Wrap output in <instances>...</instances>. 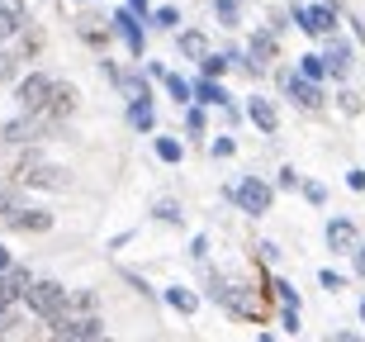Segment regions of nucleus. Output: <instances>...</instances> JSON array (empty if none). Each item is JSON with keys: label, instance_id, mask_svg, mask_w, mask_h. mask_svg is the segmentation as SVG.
Returning a JSON list of instances; mask_svg holds the SVG:
<instances>
[{"label": "nucleus", "instance_id": "obj_1", "mask_svg": "<svg viewBox=\"0 0 365 342\" xmlns=\"http://www.w3.org/2000/svg\"><path fill=\"white\" fill-rule=\"evenodd\" d=\"M14 181L29 186V191H67L71 171H67V166H57V162H48L43 152H24V157L14 162Z\"/></svg>", "mask_w": 365, "mask_h": 342}, {"label": "nucleus", "instance_id": "obj_2", "mask_svg": "<svg viewBox=\"0 0 365 342\" xmlns=\"http://www.w3.org/2000/svg\"><path fill=\"white\" fill-rule=\"evenodd\" d=\"M19 309H29L34 318H57L62 309H67V286L62 281H34V286L24 290V300H19Z\"/></svg>", "mask_w": 365, "mask_h": 342}, {"label": "nucleus", "instance_id": "obj_3", "mask_svg": "<svg viewBox=\"0 0 365 342\" xmlns=\"http://www.w3.org/2000/svg\"><path fill=\"white\" fill-rule=\"evenodd\" d=\"M228 200L242 209V214L261 219V214L275 205V186H266V181H257V176H242L237 186H228Z\"/></svg>", "mask_w": 365, "mask_h": 342}, {"label": "nucleus", "instance_id": "obj_4", "mask_svg": "<svg viewBox=\"0 0 365 342\" xmlns=\"http://www.w3.org/2000/svg\"><path fill=\"white\" fill-rule=\"evenodd\" d=\"M95 333H105L100 314H67L62 309L57 318H48V342H86Z\"/></svg>", "mask_w": 365, "mask_h": 342}, {"label": "nucleus", "instance_id": "obj_5", "mask_svg": "<svg viewBox=\"0 0 365 342\" xmlns=\"http://www.w3.org/2000/svg\"><path fill=\"white\" fill-rule=\"evenodd\" d=\"M53 81H57V76H48V71H29L24 81L14 86L19 114H43V105H48V96H53Z\"/></svg>", "mask_w": 365, "mask_h": 342}, {"label": "nucleus", "instance_id": "obj_6", "mask_svg": "<svg viewBox=\"0 0 365 342\" xmlns=\"http://www.w3.org/2000/svg\"><path fill=\"white\" fill-rule=\"evenodd\" d=\"M294 24L313 39H332L337 34V5H294Z\"/></svg>", "mask_w": 365, "mask_h": 342}, {"label": "nucleus", "instance_id": "obj_7", "mask_svg": "<svg viewBox=\"0 0 365 342\" xmlns=\"http://www.w3.org/2000/svg\"><path fill=\"white\" fill-rule=\"evenodd\" d=\"M53 129H57V124L38 119V114H19V119H10L5 129H0V138H5V143H14V148H29V143H43Z\"/></svg>", "mask_w": 365, "mask_h": 342}, {"label": "nucleus", "instance_id": "obj_8", "mask_svg": "<svg viewBox=\"0 0 365 342\" xmlns=\"http://www.w3.org/2000/svg\"><path fill=\"white\" fill-rule=\"evenodd\" d=\"M209 295H214L228 314H237V318H257V304L247 300V290L242 286H232V281H223V276H209Z\"/></svg>", "mask_w": 365, "mask_h": 342}, {"label": "nucleus", "instance_id": "obj_9", "mask_svg": "<svg viewBox=\"0 0 365 342\" xmlns=\"http://www.w3.org/2000/svg\"><path fill=\"white\" fill-rule=\"evenodd\" d=\"M76 105H81V96H76V86L71 81H53V96H48V105H43L38 119L48 124H62L67 114H76Z\"/></svg>", "mask_w": 365, "mask_h": 342}, {"label": "nucleus", "instance_id": "obj_10", "mask_svg": "<svg viewBox=\"0 0 365 342\" xmlns=\"http://www.w3.org/2000/svg\"><path fill=\"white\" fill-rule=\"evenodd\" d=\"M280 86H284V96L294 100L299 110H323V91L313 81H304V76H294V71H280Z\"/></svg>", "mask_w": 365, "mask_h": 342}, {"label": "nucleus", "instance_id": "obj_11", "mask_svg": "<svg viewBox=\"0 0 365 342\" xmlns=\"http://www.w3.org/2000/svg\"><path fill=\"white\" fill-rule=\"evenodd\" d=\"M109 29H114V34H123V43H128V53H133V57H143V53H148V34H143V24H138V14L114 10Z\"/></svg>", "mask_w": 365, "mask_h": 342}, {"label": "nucleus", "instance_id": "obj_12", "mask_svg": "<svg viewBox=\"0 0 365 342\" xmlns=\"http://www.w3.org/2000/svg\"><path fill=\"white\" fill-rule=\"evenodd\" d=\"M29 286H34V276H29V266H19V261H10V266L0 271V300L5 304H19Z\"/></svg>", "mask_w": 365, "mask_h": 342}, {"label": "nucleus", "instance_id": "obj_13", "mask_svg": "<svg viewBox=\"0 0 365 342\" xmlns=\"http://www.w3.org/2000/svg\"><path fill=\"white\" fill-rule=\"evenodd\" d=\"M5 228H19V233H48L53 228V214H48V209H29V205H19L10 214V223H5Z\"/></svg>", "mask_w": 365, "mask_h": 342}, {"label": "nucleus", "instance_id": "obj_14", "mask_svg": "<svg viewBox=\"0 0 365 342\" xmlns=\"http://www.w3.org/2000/svg\"><path fill=\"white\" fill-rule=\"evenodd\" d=\"M356 243H361V233H356V223L351 219H327V247L332 252H356Z\"/></svg>", "mask_w": 365, "mask_h": 342}, {"label": "nucleus", "instance_id": "obj_15", "mask_svg": "<svg viewBox=\"0 0 365 342\" xmlns=\"http://www.w3.org/2000/svg\"><path fill=\"white\" fill-rule=\"evenodd\" d=\"M247 57H252V62H247L252 71H261V67H271V62H275V34H271V29H257V34H252Z\"/></svg>", "mask_w": 365, "mask_h": 342}, {"label": "nucleus", "instance_id": "obj_16", "mask_svg": "<svg viewBox=\"0 0 365 342\" xmlns=\"http://www.w3.org/2000/svg\"><path fill=\"white\" fill-rule=\"evenodd\" d=\"M24 24H29L24 0H0V48H5V39H14Z\"/></svg>", "mask_w": 365, "mask_h": 342}, {"label": "nucleus", "instance_id": "obj_17", "mask_svg": "<svg viewBox=\"0 0 365 342\" xmlns=\"http://www.w3.org/2000/svg\"><path fill=\"white\" fill-rule=\"evenodd\" d=\"M190 100H200V105H218V110H228V91H223V81H190Z\"/></svg>", "mask_w": 365, "mask_h": 342}, {"label": "nucleus", "instance_id": "obj_18", "mask_svg": "<svg viewBox=\"0 0 365 342\" xmlns=\"http://www.w3.org/2000/svg\"><path fill=\"white\" fill-rule=\"evenodd\" d=\"M247 119L257 124L261 134H275V129H280V110H275L271 100H261V96H252V105H247Z\"/></svg>", "mask_w": 365, "mask_h": 342}, {"label": "nucleus", "instance_id": "obj_19", "mask_svg": "<svg viewBox=\"0 0 365 342\" xmlns=\"http://www.w3.org/2000/svg\"><path fill=\"white\" fill-rule=\"evenodd\" d=\"M323 57V71H332V76H346V57H351V48L341 39H327V53H318Z\"/></svg>", "mask_w": 365, "mask_h": 342}, {"label": "nucleus", "instance_id": "obj_20", "mask_svg": "<svg viewBox=\"0 0 365 342\" xmlns=\"http://www.w3.org/2000/svg\"><path fill=\"white\" fill-rule=\"evenodd\" d=\"M176 43H180V57H190V62H204L209 57V39H204L200 29H185Z\"/></svg>", "mask_w": 365, "mask_h": 342}, {"label": "nucleus", "instance_id": "obj_21", "mask_svg": "<svg viewBox=\"0 0 365 342\" xmlns=\"http://www.w3.org/2000/svg\"><path fill=\"white\" fill-rule=\"evenodd\" d=\"M114 86L123 91V100H128V105H152V86L143 81V76H119Z\"/></svg>", "mask_w": 365, "mask_h": 342}, {"label": "nucleus", "instance_id": "obj_22", "mask_svg": "<svg viewBox=\"0 0 365 342\" xmlns=\"http://www.w3.org/2000/svg\"><path fill=\"white\" fill-rule=\"evenodd\" d=\"M166 304H171L176 314H195V309H200V295L190 286H166Z\"/></svg>", "mask_w": 365, "mask_h": 342}, {"label": "nucleus", "instance_id": "obj_23", "mask_svg": "<svg viewBox=\"0 0 365 342\" xmlns=\"http://www.w3.org/2000/svg\"><path fill=\"white\" fill-rule=\"evenodd\" d=\"M76 34H81L91 48H105V43H109V24H100V19H91V14L76 19Z\"/></svg>", "mask_w": 365, "mask_h": 342}, {"label": "nucleus", "instance_id": "obj_24", "mask_svg": "<svg viewBox=\"0 0 365 342\" xmlns=\"http://www.w3.org/2000/svg\"><path fill=\"white\" fill-rule=\"evenodd\" d=\"M67 314H100L95 290H67Z\"/></svg>", "mask_w": 365, "mask_h": 342}, {"label": "nucleus", "instance_id": "obj_25", "mask_svg": "<svg viewBox=\"0 0 365 342\" xmlns=\"http://www.w3.org/2000/svg\"><path fill=\"white\" fill-rule=\"evenodd\" d=\"M232 62H228V53H209L200 62V71H204V81H223V71H228Z\"/></svg>", "mask_w": 365, "mask_h": 342}, {"label": "nucleus", "instance_id": "obj_26", "mask_svg": "<svg viewBox=\"0 0 365 342\" xmlns=\"http://www.w3.org/2000/svg\"><path fill=\"white\" fill-rule=\"evenodd\" d=\"M299 76L318 86V81L327 76V71H323V57H318V53H304V57H299Z\"/></svg>", "mask_w": 365, "mask_h": 342}, {"label": "nucleus", "instance_id": "obj_27", "mask_svg": "<svg viewBox=\"0 0 365 342\" xmlns=\"http://www.w3.org/2000/svg\"><path fill=\"white\" fill-rule=\"evenodd\" d=\"M157 157H162L166 166H176L180 157H185V143H180V138H157Z\"/></svg>", "mask_w": 365, "mask_h": 342}, {"label": "nucleus", "instance_id": "obj_28", "mask_svg": "<svg viewBox=\"0 0 365 342\" xmlns=\"http://www.w3.org/2000/svg\"><path fill=\"white\" fill-rule=\"evenodd\" d=\"M128 124H133V129H143V134H152L157 110H152V105H128Z\"/></svg>", "mask_w": 365, "mask_h": 342}, {"label": "nucleus", "instance_id": "obj_29", "mask_svg": "<svg viewBox=\"0 0 365 342\" xmlns=\"http://www.w3.org/2000/svg\"><path fill=\"white\" fill-rule=\"evenodd\" d=\"M162 81H166V91H171V100H176V105H190V81H185V76H176V71H166Z\"/></svg>", "mask_w": 365, "mask_h": 342}, {"label": "nucleus", "instance_id": "obj_30", "mask_svg": "<svg viewBox=\"0 0 365 342\" xmlns=\"http://www.w3.org/2000/svg\"><path fill=\"white\" fill-rule=\"evenodd\" d=\"M271 290H275V295H280V304H284V309H299V290L289 286L284 276H275V281H271Z\"/></svg>", "mask_w": 365, "mask_h": 342}, {"label": "nucleus", "instance_id": "obj_31", "mask_svg": "<svg viewBox=\"0 0 365 342\" xmlns=\"http://www.w3.org/2000/svg\"><path fill=\"white\" fill-rule=\"evenodd\" d=\"M152 214H157V219H162V223H180V219H185V214H180V205H176V200H157V209H152Z\"/></svg>", "mask_w": 365, "mask_h": 342}, {"label": "nucleus", "instance_id": "obj_32", "mask_svg": "<svg viewBox=\"0 0 365 342\" xmlns=\"http://www.w3.org/2000/svg\"><path fill=\"white\" fill-rule=\"evenodd\" d=\"M152 24H157V29H176L180 10H176V5H162V10H152Z\"/></svg>", "mask_w": 365, "mask_h": 342}, {"label": "nucleus", "instance_id": "obj_33", "mask_svg": "<svg viewBox=\"0 0 365 342\" xmlns=\"http://www.w3.org/2000/svg\"><path fill=\"white\" fill-rule=\"evenodd\" d=\"M14 323H19V304H5V300H0V338H5Z\"/></svg>", "mask_w": 365, "mask_h": 342}, {"label": "nucleus", "instance_id": "obj_34", "mask_svg": "<svg viewBox=\"0 0 365 342\" xmlns=\"http://www.w3.org/2000/svg\"><path fill=\"white\" fill-rule=\"evenodd\" d=\"M299 191H304V200H309V205H327V191L318 186V181H299Z\"/></svg>", "mask_w": 365, "mask_h": 342}, {"label": "nucleus", "instance_id": "obj_35", "mask_svg": "<svg viewBox=\"0 0 365 342\" xmlns=\"http://www.w3.org/2000/svg\"><path fill=\"white\" fill-rule=\"evenodd\" d=\"M14 76H19V57L0 48V81H14Z\"/></svg>", "mask_w": 365, "mask_h": 342}, {"label": "nucleus", "instance_id": "obj_36", "mask_svg": "<svg viewBox=\"0 0 365 342\" xmlns=\"http://www.w3.org/2000/svg\"><path fill=\"white\" fill-rule=\"evenodd\" d=\"M299 181H304V176H299L294 166H280V176H275V186H280V191H299Z\"/></svg>", "mask_w": 365, "mask_h": 342}, {"label": "nucleus", "instance_id": "obj_37", "mask_svg": "<svg viewBox=\"0 0 365 342\" xmlns=\"http://www.w3.org/2000/svg\"><path fill=\"white\" fill-rule=\"evenodd\" d=\"M318 281H323V290H332V295H337V290L346 286V276H341V271H332V266H327V271H318Z\"/></svg>", "mask_w": 365, "mask_h": 342}, {"label": "nucleus", "instance_id": "obj_38", "mask_svg": "<svg viewBox=\"0 0 365 342\" xmlns=\"http://www.w3.org/2000/svg\"><path fill=\"white\" fill-rule=\"evenodd\" d=\"M214 10L223 24H237V0H214Z\"/></svg>", "mask_w": 365, "mask_h": 342}, {"label": "nucleus", "instance_id": "obj_39", "mask_svg": "<svg viewBox=\"0 0 365 342\" xmlns=\"http://www.w3.org/2000/svg\"><path fill=\"white\" fill-rule=\"evenodd\" d=\"M209 152H214V157H232V152H237V143L223 134V138H214V143H209Z\"/></svg>", "mask_w": 365, "mask_h": 342}, {"label": "nucleus", "instance_id": "obj_40", "mask_svg": "<svg viewBox=\"0 0 365 342\" xmlns=\"http://www.w3.org/2000/svg\"><path fill=\"white\" fill-rule=\"evenodd\" d=\"M185 129L190 134H204V110H185Z\"/></svg>", "mask_w": 365, "mask_h": 342}, {"label": "nucleus", "instance_id": "obj_41", "mask_svg": "<svg viewBox=\"0 0 365 342\" xmlns=\"http://www.w3.org/2000/svg\"><path fill=\"white\" fill-rule=\"evenodd\" d=\"M190 257H195V261H204V257H209V238H204V233L195 238V243H190Z\"/></svg>", "mask_w": 365, "mask_h": 342}, {"label": "nucleus", "instance_id": "obj_42", "mask_svg": "<svg viewBox=\"0 0 365 342\" xmlns=\"http://www.w3.org/2000/svg\"><path fill=\"white\" fill-rule=\"evenodd\" d=\"M361 105H365V100L356 96V91H346V96H341V110H346V114H361Z\"/></svg>", "mask_w": 365, "mask_h": 342}, {"label": "nucleus", "instance_id": "obj_43", "mask_svg": "<svg viewBox=\"0 0 365 342\" xmlns=\"http://www.w3.org/2000/svg\"><path fill=\"white\" fill-rule=\"evenodd\" d=\"M346 186H351V191H365V166H351V171H346Z\"/></svg>", "mask_w": 365, "mask_h": 342}, {"label": "nucleus", "instance_id": "obj_44", "mask_svg": "<svg viewBox=\"0 0 365 342\" xmlns=\"http://www.w3.org/2000/svg\"><path fill=\"white\" fill-rule=\"evenodd\" d=\"M123 10H128V14H143V19H148V10H152V0H128V5H123Z\"/></svg>", "mask_w": 365, "mask_h": 342}, {"label": "nucleus", "instance_id": "obj_45", "mask_svg": "<svg viewBox=\"0 0 365 342\" xmlns=\"http://www.w3.org/2000/svg\"><path fill=\"white\" fill-rule=\"evenodd\" d=\"M351 261H356V276L365 281V243H356V252H351Z\"/></svg>", "mask_w": 365, "mask_h": 342}, {"label": "nucleus", "instance_id": "obj_46", "mask_svg": "<svg viewBox=\"0 0 365 342\" xmlns=\"http://www.w3.org/2000/svg\"><path fill=\"white\" fill-rule=\"evenodd\" d=\"M280 318H284V328H289V333H299V309H280Z\"/></svg>", "mask_w": 365, "mask_h": 342}, {"label": "nucleus", "instance_id": "obj_47", "mask_svg": "<svg viewBox=\"0 0 365 342\" xmlns=\"http://www.w3.org/2000/svg\"><path fill=\"white\" fill-rule=\"evenodd\" d=\"M327 342H361V338H356V333H332Z\"/></svg>", "mask_w": 365, "mask_h": 342}, {"label": "nucleus", "instance_id": "obj_48", "mask_svg": "<svg viewBox=\"0 0 365 342\" xmlns=\"http://www.w3.org/2000/svg\"><path fill=\"white\" fill-rule=\"evenodd\" d=\"M5 266H10V247L0 243V271H5Z\"/></svg>", "mask_w": 365, "mask_h": 342}, {"label": "nucleus", "instance_id": "obj_49", "mask_svg": "<svg viewBox=\"0 0 365 342\" xmlns=\"http://www.w3.org/2000/svg\"><path fill=\"white\" fill-rule=\"evenodd\" d=\"M86 342H114V338H109V333H95V338H86Z\"/></svg>", "mask_w": 365, "mask_h": 342}, {"label": "nucleus", "instance_id": "obj_50", "mask_svg": "<svg viewBox=\"0 0 365 342\" xmlns=\"http://www.w3.org/2000/svg\"><path fill=\"white\" fill-rule=\"evenodd\" d=\"M361 323H365V300H361Z\"/></svg>", "mask_w": 365, "mask_h": 342}]
</instances>
